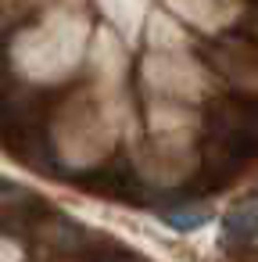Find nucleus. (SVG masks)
<instances>
[{
	"label": "nucleus",
	"mask_w": 258,
	"mask_h": 262,
	"mask_svg": "<svg viewBox=\"0 0 258 262\" xmlns=\"http://www.w3.org/2000/svg\"><path fill=\"white\" fill-rule=\"evenodd\" d=\"M258 155V101L222 97L208 115V151L204 158H219L222 169H237Z\"/></svg>",
	"instance_id": "obj_1"
},
{
	"label": "nucleus",
	"mask_w": 258,
	"mask_h": 262,
	"mask_svg": "<svg viewBox=\"0 0 258 262\" xmlns=\"http://www.w3.org/2000/svg\"><path fill=\"white\" fill-rule=\"evenodd\" d=\"M222 233H226L229 244H244V241H251V237L258 233V194L240 198V201L226 212V219H222Z\"/></svg>",
	"instance_id": "obj_2"
},
{
	"label": "nucleus",
	"mask_w": 258,
	"mask_h": 262,
	"mask_svg": "<svg viewBox=\"0 0 258 262\" xmlns=\"http://www.w3.org/2000/svg\"><path fill=\"white\" fill-rule=\"evenodd\" d=\"M165 223H172L176 230H194V226L208 223V208H197V205H186L183 212L179 208H165Z\"/></svg>",
	"instance_id": "obj_3"
},
{
	"label": "nucleus",
	"mask_w": 258,
	"mask_h": 262,
	"mask_svg": "<svg viewBox=\"0 0 258 262\" xmlns=\"http://www.w3.org/2000/svg\"><path fill=\"white\" fill-rule=\"evenodd\" d=\"M254 36H258V29H254Z\"/></svg>",
	"instance_id": "obj_4"
}]
</instances>
